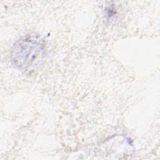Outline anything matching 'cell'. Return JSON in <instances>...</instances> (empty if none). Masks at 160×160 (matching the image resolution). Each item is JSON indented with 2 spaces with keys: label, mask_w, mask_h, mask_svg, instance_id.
<instances>
[{
  "label": "cell",
  "mask_w": 160,
  "mask_h": 160,
  "mask_svg": "<svg viewBox=\"0 0 160 160\" xmlns=\"http://www.w3.org/2000/svg\"><path fill=\"white\" fill-rule=\"evenodd\" d=\"M44 52V46L41 41L34 38H23L13 46L12 61L20 71L30 74L41 64Z\"/></svg>",
  "instance_id": "6da1fadb"
}]
</instances>
